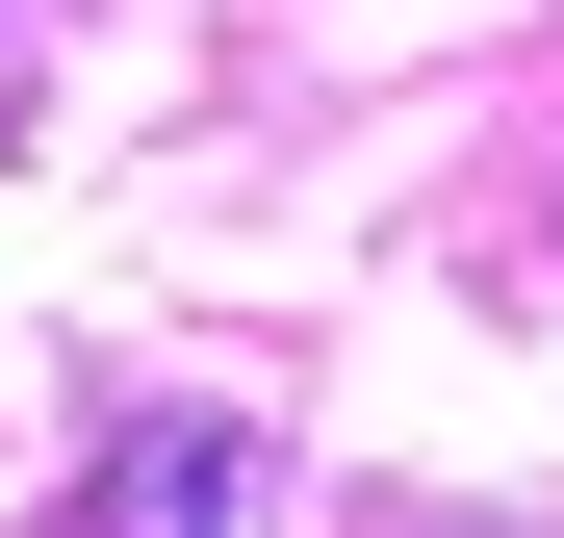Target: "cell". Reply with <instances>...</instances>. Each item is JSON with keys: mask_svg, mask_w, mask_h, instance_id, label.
I'll return each instance as SVG.
<instances>
[{"mask_svg": "<svg viewBox=\"0 0 564 538\" xmlns=\"http://www.w3.org/2000/svg\"><path fill=\"white\" fill-rule=\"evenodd\" d=\"M257 513H282V436L257 410H129L104 462L52 487V538H257Z\"/></svg>", "mask_w": 564, "mask_h": 538, "instance_id": "cell-1", "label": "cell"}, {"mask_svg": "<svg viewBox=\"0 0 564 538\" xmlns=\"http://www.w3.org/2000/svg\"><path fill=\"white\" fill-rule=\"evenodd\" d=\"M359 538H539V513H359Z\"/></svg>", "mask_w": 564, "mask_h": 538, "instance_id": "cell-2", "label": "cell"}]
</instances>
